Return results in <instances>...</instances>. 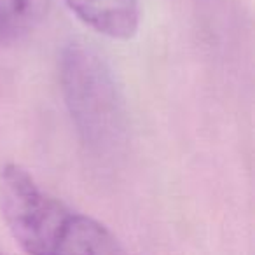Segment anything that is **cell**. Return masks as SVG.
I'll use <instances>...</instances> for the list:
<instances>
[{"label": "cell", "instance_id": "obj_2", "mask_svg": "<svg viewBox=\"0 0 255 255\" xmlns=\"http://www.w3.org/2000/svg\"><path fill=\"white\" fill-rule=\"evenodd\" d=\"M60 81L82 142L98 152L116 149L126 129V109L107 61L93 47L72 42L61 53Z\"/></svg>", "mask_w": 255, "mask_h": 255}, {"label": "cell", "instance_id": "obj_4", "mask_svg": "<svg viewBox=\"0 0 255 255\" xmlns=\"http://www.w3.org/2000/svg\"><path fill=\"white\" fill-rule=\"evenodd\" d=\"M42 9L44 0H0V44L19 39L33 28Z\"/></svg>", "mask_w": 255, "mask_h": 255}, {"label": "cell", "instance_id": "obj_1", "mask_svg": "<svg viewBox=\"0 0 255 255\" xmlns=\"http://www.w3.org/2000/svg\"><path fill=\"white\" fill-rule=\"evenodd\" d=\"M0 215L12 240L26 254L114 255L124 252L112 231L54 198L14 163L0 168Z\"/></svg>", "mask_w": 255, "mask_h": 255}, {"label": "cell", "instance_id": "obj_3", "mask_svg": "<svg viewBox=\"0 0 255 255\" xmlns=\"http://www.w3.org/2000/svg\"><path fill=\"white\" fill-rule=\"evenodd\" d=\"M84 25L109 39L128 40L140 23L138 0H65Z\"/></svg>", "mask_w": 255, "mask_h": 255}]
</instances>
